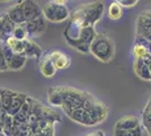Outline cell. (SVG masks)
Returning a JSON list of instances; mask_svg holds the SVG:
<instances>
[{"label": "cell", "mask_w": 151, "mask_h": 136, "mask_svg": "<svg viewBox=\"0 0 151 136\" xmlns=\"http://www.w3.org/2000/svg\"><path fill=\"white\" fill-rule=\"evenodd\" d=\"M104 14V4L101 1H95L89 4H82L77 7L70 15L69 25L76 28H85L95 24L101 18Z\"/></svg>", "instance_id": "cell-1"}, {"label": "cell", "mask_w": 151, "mask_h": 136, "mask_svg": "<svg viewBox=\"0 0 151 136\" xmlns=\"http://www.w3.org/2000/svg\"><path fill=\"white\" fill-rule=\"evenodd\" d=\"M114 52H115V48H114L113 41L106 34L97 33L96 38L90 45V53L99 61L108 63L113 59Z\"/></svg>", "instance_id": "cell-2"}, {"label": "cell", "mask_w": 151, "mask_h": 136, "mask_svg": "<svg viewBox=\"0 0 151 136\" xmlns=\"http://www.w3.org/2000/svg\"><path fill=\"white\" fill-rule=\"evenodd\" d=\"M42 13L46 20L51 23H62L70 18V12L65 6V1L53 0L42 7Z\"/></svg>", "instance_id": "cell-3"}, {"label": "cell", "mask_w": 151, "mask_h": 136, "mask_svg": "<svg viewBox=\"0 0 151 136\" xmlns=\"http://www.w3.org/2000/svg\"><path fill=\"white\" fill-rule=\"evenodd\" d=\"M1 43H2V48H4V52H5V57H6L9 71H19V69H22L25 66L28 58L23 53H15L4 42H1Z\"/></svg>", "instance_id": "cell-4"}, {"label": "cell", "mask_w": 151, "mask_h": 136, "mask_svg": "<svg viewBox=\"0 0 151 136\" xmlns=\"http://www.w3.org/2000/svg\"><path fill=\"white\" fill-rule=\"evenodd\" d=\"M137 34L145 39H151V10L143 12L137 20Z\"/></svg>", "instance_id": "cell-5"}, {"label": "cell", "mask_w": 151, "mask_h": 136, "mask_svg": "<svg viewBox=\"0 0 151 136\" xmlns=\"http://www.w3.org/2000/svg\"><path fill=\"white\" fill-rule=\"evenodd\" d=\"M25 26L29 39L38 38L46 30V20L44 18V16H42L40 18H36V20H31V22H27L25 24Z\"/></svg>", "instance_id": "cell-6"}, {"label": "cell", "mask_w": 151, "mask_h": 136, "mask_svg": "<svg viewBox=\"0 0 151 136\" xmlns=\"http://www.w3.org/2000/svg\"><path fill=\"white\" fill-rule=\"evenodd\" d=\"M22 6H23V10H24V16H25L26 23L36 20V18H40V17L43 16L42 8L38 6L37 2H35V1H32V0L22 1Z\"/></svg>", "instance_id": "cell-7"}, {"label": "cell", "mask_w": 151, "mask_h": 136, "mask_svg": "<svg viewBox=\"0 0 151 136\" xmlns=\"http://www.w3.org/2000/svg\"><path fill=\"white\" fill-rule=\"evenodd\" d=\"M49 58L52 60L57 69H65L68 68L71 64V58L67 53L60 51V50H54L47 53Z\"/></svg>", "instance_id": "cell-8"}, {"label": "cell", "mask_w": 151, "mask_h": 136, "mask_svg": "<svg viewBox=\"0 0 151 136\" xmlns=\"http://www.w3.org/2000/svg\"><path fill=\"white\" fill-rule=\"evenodd\" d=\"M140 126V119L135 116H124L120 118L115 126H114V129L117 130H131L135 129Z\"/></svg>", "instance_id": "cell-9"}, {"label": "cell", "mask_w": 151, "mask_h": 136, "mask_svg": "<svg viewBox=\"0 0 151 136\" xmlns=\"http://www.w3.org/2000/svg\"><path fill=\"white\" fill-rule=\"evenodd\" d=\"M6 14L9 16V18L13 20L16 25H24V24H26L24 10H23V6H22V1L17 2L14 6L9 7L6 10Z\"/></svg>", "instance_id": "cell-10"}, {"label": "cell", "mask_w": 151, "mask_h": 136, "mask_svg": "<svg viewBox=\"0 0 151 136\" xmlns=\"http://www.w3.org/2000/svg\"><path fill=\"white\" fill-rule=\"evenodd\" d=\"M24 42V53L27 58H32L35 59V60H38L42 56V49L41 47L34 42L32 39H26L23 41Z\"/></svg>", "instance_id": "cell-11"}, {"label": "cell", "mask_w": 151, "mask_h": 136, "mask_svg": "<svg viewBox=\"0 0 151 136\" xmlns=\"http://www.w3.org/2000/svg\"><path fill=\"white\" fill-rule=\"evenodd\" d=\"M27 97H28V94H25L23 92H17L16 91V94H15V97H14L13 100V103L10 105V108L8 109L7 113L14 118L19 111L22 110L23 105L25 104L26 100H27Z\"/></svg>", "instance_id": "cell-12"}, {"label": "cell", "mask_w": 151, "mask_h": 136, "mask_svg": "<svg viewBox=\"0 0 151 136\" xmlns=\"http://www.w3.org/2000/svg\"><path fill=\"white\" fill-rule=\"evenodd\" d=\"M58 69L55 68L54 64L52 63V60L49 58V56L46 53L44 57L41 59V61H40V71H41V74L44 77L51 78L55 75Z\"/></svg>", "instance_id": "cell-13"}, {"label": "cell", "mask_w": 151, "mask_h": 136, "mask_svg": "<svg viewBox=\"0 0 151 136\" xmlns=\"http://www.w3.org/2000/svg\"><path fill=\"white\" fill-rule=\"evenodd\" d=\"M0 20H1V27H2L4 38H5V41H6L9 36L13 35V32H14V30H15V27H16V24L9 18V16H8L6 13L0 15ZM5 41H4V42H5Z\"/></svg>", "instance_id": "cell-14"}, {"label": "cell", "mask_w": 151, "mask_h": 136, "mask_svg": "<svg viewBox=\"0 0 151 136\" xmlns=\"http://www.w3.org/2000/svg\"><path fill=\"white\" fill-rule=\"evenodd\" d=\"M133 68H134L137 76L145 81H151V71L149 69V66L147 65L143 60H135Z\"/></svg>", "instance_id": "cell-15"}, {"label": "cell", "mask_w": 151, "mask_h": 136, "mask_svg": "<svg viewBox=\"0 0 151 136\" xmlns=\"http://www.w3.org/2000/svg\"><path fill=\"white\" fill-rule=\"evenodd\" d=\"M16 94V91L9 90V89H0V100H1V107L5 111H8L10 105L13 103V100Z\"/></svg>", "instance_id": "cell-16"}, {"label": "cell", "mask_w": 151, "mask_h": 136, "mask_svg": "<svg viewBox=\"0 0 151 136\" xmlns=\"http://www.w3.org/2000/svg\"><path fill=\"white\" fill-rule=\"evenodd\" d=\"M107 14H108V17L113 20H120L123 15V9L122 6L120 5L119 1H113L109 4L108 9H107Z\"/></svg>", "instance_id": "cell-17"}, {"label": "cell", "mask_w": 151, "mask_h": 136, "mask_svg": "<svg viewBox=\"0 0 151 136\" xmlns=\"http://www.w3.org/2000/svg\"><path fill=\"white\" fill-rule=\"evenodd\" d=\"M4 43L15 53H23V55H25L24 53V42L23 41H19V40L15 39L14 36H9Z\"/></svg>", "instance_id": "cell-18"}, {"label": "cell", "mask_w": 151, "mask_h": 136, "mask_svg": "<svg viewBox=\"0 0 151 136\" xmlns=\"http://www.w3.org/2000/svg\"><path fill=\"white\" fill-rule=\"evenodd\" d=\"M133 56L135 57V60H145L151 55L150 50L148 48H145V45L140 44V43H134L132 50Z\"/></svg>", "instance_id": "cell-19"}, {"label": "cell", "mask_w": 151, "mask_h": 136, "mask_svg": "<svg viewBox=\"0 0 151 136\" xmlns=\"http://www.w3.org/2000/svg\"><path fill=\"white\" fill-rule=\"evenodd\" d=\"M12 36H14L15 39L19 40V41H24V40L28 39V33H27L25 24L24 25H16Z\"/></svg>", "instance_id": "cell-20"}, {"label": "cell", "mask_w": 151, "mask_h": 136, "mask_svg": "<svg viewBox=\"0 0 151 136\" xmlns=\"http://www.w3.org/2000/svg\"><path fill=\"white\" fill-rule=\"evenodd\" d=\"M142 123L145 125V129L151 127V97L148 101V103L145 105V110H143V116H142Z\"/></svg>", "instance_id": "cell-21"}, {"label": "cell", "mask_w": 151, "mask_h": 136, "mask_svg": "<svg viewBox=\"0 0 151 136\" xmlns=\"http://www.w3.org/2000/svg\"><path fill=\"white\" fill-rule=\"evenodd\" d=\"M55 121H52L45 128L37 132L34 136H55Z\"/></svg>", "instance_id": "cell-22"}, {"label": "cell", "mask_w": 151, "mask_h": 136, "mask_svg": "<svg viewBox=\"0 0 151 136\" xmlns=\"http://www.w3.org/2000/svg\"><path fill=\"white\" fill-rule=\"evenodd\" d=\"M114 136H142V129H141V127L131 130L114 129Z\"/></svg>", "instance_id": "cell-23"}, {"label": "cell", "mask_w": 151, "mask_h": 136, "mask_svg": "<svg viewBox=\"0 0 151 136\" xmlns=\"http://www.w3.org/2000/svg\"><path fill=\"white\" fill-rule=\"evenodd\" d=\"M9 71V68H8V64H7L6 57H5L2 43H0V71Z\"/></svg>", "instance_id": "cell-24"}, {"label": "cell", "mask_w": 151, "mask_h": 136, "mask_svg": "<svg viewBox=\"0 0 151 136\" xmlns=\"http://www.w3.org/2000/svg\"><path fill=\"white\" fill-rule=\"evenodd\" d=\"M120 5L122 7H133L135 5H138V0H119Z\"/></svg>", "instance_id": "cell-25"}, {"label": "cell", "mask_w": 151, "mask_h": 136, "mask_svg": "<svg viewBox=\"0 0 151 136\" xmlns=\"http://www.w3.org/2000/svg\"><path fill=\"white\" fill-rule=\"evenodd\" d=\"M83 136H105V134L101 130H97V132H93V133H89V134Z\"/></svg>", "instance_id": "cell-26"}, {"label": "cell", "mask_w": 151, "mask_h": 136, "mask_svg": "<svg viewBox=\"0 0 151 136\" xmlns=\"http://www.w3.org/2000/svg\"><path fill=\"white\" fill-rule=\"evenodd\" d=\"M143 61H145L147 65L149 66V69H150V71H151V55L149 56V57H148V58H145Z\"/></svg>", "instance_id": "cell-27"}, {"label": "cell", "mask_w": 151, "mask_h": 136, "mask_svg": "<svg viewBox=\"0 0 151 136\" xmlns=\"http://www.w3.org/2000/svg\"><path fill=\"white\" fill-rule=\"evenodd\" d=\"M5 41V38H4V33H2V27H1V20H0V43Z\"/></svg>", "instance_id": "cell-28"}, {"label": "cell", "mask_w": 151, "mask_h": 136, "mask_svg": "<svg viewBox=\"0 0 151 136\" xmlns=\"http://www.w3.org/2000/svg\"><path fill=\"white\" fill-rule=\"evenodd\" d=\"M147 132H148L149 136H151V127H150V128H148V129H147Z\"/></svg>", "instance_id": "cell-29"}, {"label": "cell", "mask_w": 151, "mask_h": 136, "mask_svg": "<svg viewBox=\"0 0 151 136\" xmlns=\"http://www.w3.org/2000/svg\"><path fill=\"white\" fill-rule=\"evenodd\" d=\"M2 109V107H1V100H0V110Z\"/></svg>", "instance_id": "cell-30"}, {"label": "cell", "mask_w": 151, "mask_h": 136, "mask_svg": "<svg viewBox=\"0 0 151 136\" xmlns=\"http://www.w3.org/2000/svg\"><path fill=\"white\" fill-rule=\"evenodd\" d=\"M0 136H6L5 134H0Z\"/></svg>", "instance_id": "cell-31"}]
</instances>
